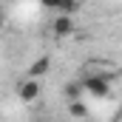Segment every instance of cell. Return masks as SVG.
Masks as SVG:
<instances>
[{"label":"cell","instance_id":"obj_1","mask_svg":"<svg viewBox=\"0 0 122 122\" xmlns=\"http://www.w3.org/2000/svg\"><path fill=\"white\" fill-rule=\"evenodd\" d=\"M82 88H85V97H94V99H108L111 97V80L105 77H88L82 74Z\"/></svg>","mask_w":122,"mask_h":122},{"label":"cell","instance_id":"obj_2","mask_svg":"<svg viewBox=\"0 0 122 122\" xmlns=\"http://www.w3.org/2000/svg\"><path fill=\"white\" fill-rule=\"evenodd\" d=\"M51 31H54L57 37H71V34L77 31V23H74L71 14H57V17L51 20Z\"/></svg>","mask_w":122,"mask_h":122},{"label":"cell","instance_id":"obj_3","mask_svg":"<svg viewBox=\"0 0 122 122\" xmlns=\"http://www.w3.org/2000/svg\"><path fill=\"white\" fill-rule=\"evenodd\" d=\"M40 6L57 14H74L80 9V0H40Z\"/></svg>","mask_w":122,"mask_h":122},{"label":"cell","instance_id":"obj_4","mask_svg":"<svg viewBox=\"0 0 122 122\" xmlns=\"http://www.w3.org/2000/svg\"><path fill=\"white\" fill-rule=\"evenodd\" d=\"M17 97H20V102H34V99L40 97V82L31 80V77H26V80L17 85Z\"/></svg>","mask_w":122,"mask_h":122},{"label":"cell","instance_id":"obj_5","mask_svg":"<svg viewBox=\"0 0 122 122\" xmlns=\"http://www.w3.org/2000/svg\"><path fill=\"white\" fill-rule=\"evenodd\" d=\"M85 74H88V77H105V80H114V77H117V65H114V62H88V65H85Z\"/></svg>","mask_w":122,"mask_h":122},{"label":"cell","instance_id":"obj_6","mask_svg":"<svg viewBox=\"0 0 122 122\" xmlns=\"http://www.w3.org/2000/svg\"><path fill=\"white\" fill-rule=\"evenodd\" d=\"M48 71H51V57H48V54H43V57H37V60L29 65V74H26V77L37 80V77H46Z\"/></svg>","mask_w":122,"mask_h":122},{"label":"cell","instance_id":"obj_7","mask_svg":"<svg viewBox=\"0 0 122 122\" xmlns=\"http://www.w3.org/2000/svg\"><path fill=\"white\" fill-rule=\"evenodd\" d=\"M62 94H65V99H68V102H74V99H82V97H85L82 80H68V82H65V88H62Z\"/></svg>","mask_w":122,"mask_h":122},{"label":"cell","instance_id":"obj_8","mask_svg":"<svg viewBox=\"0 0 122 122\" xmlns=\"http://www.w3.org/2000/svg\"><path fill=\"white\" fill-rule=\"evenodd\" d=\"M68 114H71L74 119H85V117H88V108H85L82 99H74V102H68Z\"/></svg>","mask_w":122,"mask_h":122},{"label":"cell","instance_id":"obj_9","mask_svg":"<svg viewBox=\"0 0 122 122\" xmlns=\"http://www.w3.org/2000/svg\"><path fill=\"white\" fill-rule=\"evenodd\" d=\"M3 23H6V20H3V14H0V31H3Z\"/></svg>","mask_w":122,"mask_h":122},{"label":"cell","instance_id":"obj_10","mask_svg":"<svg viewBox=\"0 0 122 122\" xmlns=\"http://www.w3.org/2000/svg\"><path fill=\"white\" fill-rule=\"evenodd\" d=\"M119 122H122V111H119Z\"/></svg>","mask_w":122,"mask_h":122}]
</instances>
